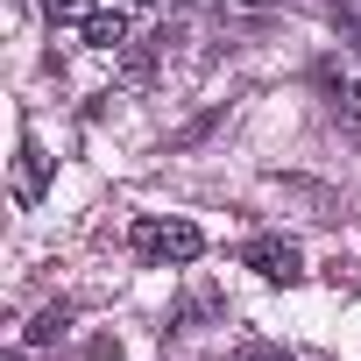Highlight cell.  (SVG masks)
Here are the masks:
<instances>
[{"mask_svg":"<svg viewBox=\"0 0 361 361\" xmlns=\"http://www.w3.org/2000/svg\"><path fill=\"white\" fill-rule=\"evenodd\" d=\"M135 255H156V262H199L206 255V234L192 220H135Z\"/></svg>","mask_w":361,"mask_h":361,"instance_id":"1","label":"cell"},{"mask_svg":"<svg viewBox=\"0 0 361 361\" xmlns=\"http://www.w3.org/2000/svg\"><path fill=\"white\" fill-rule=\"evenodd\" d=\"M241 262H248L255 276H269V283H298V276H305V255H298L290 241H248Z\"/></svg>","mask_w":361,"mask_h":361,"instance_id":"2","label":"cell"},{"mask_svg":"<svg viewBox=\"0 0 361 361\" xmlns=\"http://www.w3.org/2000/svg\"><path fill=\"white\" fill-rule=\"evenodd\" d=\"M15 192L22 199H43V149L36 142H22V156H15Z\"/></svg>","mask_w":361,"mask_h":361,"instance_id":"3","label":"cell"},{"mask_svg":"<svg viewBox=\"0 0 361 361\" xmlns=\"http://www.w3.org/2000/svg\"><path fill=\"white\" fill-rule=\"evenodd\" d=\"M85 43H92V50H121V43H128V15H121V8H114V15H92V22H85Z\"/></svg>","mask_w":361,"mask_h":361,"instance_id":"4","label":"cell"},{"mask_svg":"<svg viewBox=\"0 0 361 361\" xmlns=\"http://www.w3.org/2000/svg\"><path fill=\"white\" fill-rule=\"evenodd\" d=\"M227 361H290L283 347H269V340H234L227 347Z\"/></svg>","mask_w":361,"mask_h":361,"instance_id":"5","label":"cell"},{"mask_svg":"<svg viewBox=\"0 0 361 361\" xmlns=\"http://www.w3.org/2000/svg\"><path fill=\"white\" fill-rule=\"evenodd\" d=\"M64 319H71V305H50V312L29 326V340H36V347H43V340H57V333H64Z\"/></svg>","mask_w":361,"mask_h":361,"instance_id":"6","label":"cell"},{"mask_svg":"<svg viewBox=\"0 0 361 361\" xmlns=\"http://www.w3.org/2000/svg\"><path fill=\"white\" fill-rule=\"evenodd\" d=\"M50 22H92V0H50Z\"/></svg>","mask_w":361,"mask_h":361,"instance_id":"7","label":"cell"},{"mask_svg":"<svg viewBox=\"0 0 361 361\" xmlns=\"http://www.w3.org/2000/svg\"><path fill=\"white\" fill-rule=\"evenodd\" d=\"M227 8H248V15H269V8H283V0H227Z\"/></svg>","mask_w":361,"mask_h":361,"instance_id":"8","label":"cell"},{"mask_svg":"<svg viewBox=\"0 0 361 361\" xmlns=\"http://www.w3.org/2000/svg\"><path fill=\"white\" fill-rule=\"evenodd\" d=\"M354 36H361V15H354Z\"/></svg>","mask_w":361,"mask_h":361,"instance_id":"9","label":"cell"}]
</instances>
